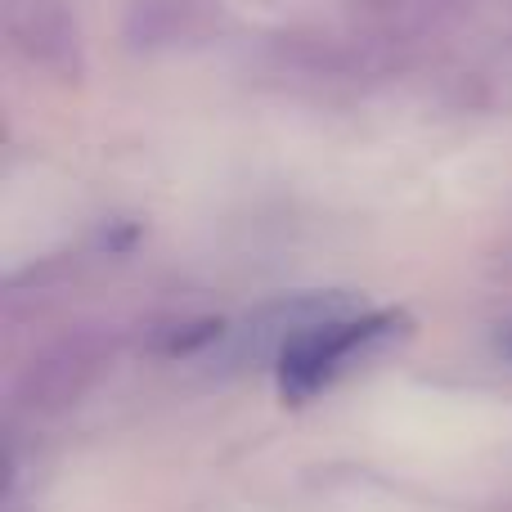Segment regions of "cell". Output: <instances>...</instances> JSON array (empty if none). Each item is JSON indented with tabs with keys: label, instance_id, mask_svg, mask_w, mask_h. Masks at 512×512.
<instances>
[{
	"label": "cell",
	"instance_id": "7a4b0ae2",
	"mask_svg": "<svg viewBox=\"0 0 512 512\" xmlns=\"http://www.w3.org/2000/svg\"><path fill=\"white\" fill-rule=\"evenodd\" d=\"M99 369V351L90 342H63L54 346L50 355H41V360L32 364V373H27L23 382V405L32 409H63L72 405V400L86 391V382L95 378Z\"/></svg>",
	"mask_w": 512,
	"mask_h": 512
},
{
	"label": "cell",
	"instance_id": "6da1fadb",
	"mask_svg": "<svg viewBox=\"0 0 512 512\" xmlns=\"http://www.w3.org/2000/svg\"><path fill=\"white\" fill-rule=\"evenodd\" d=\"M9 36L54 77H81V27L68 0H9Z\"/></svg>",
	"mask_w": 512,
	"mask_h": 512
},
{
	"label": "cell",
	"instance_id": "277c9868",
	"mask_svg": "<svg viewBox=\"0 0 512 512\" xmlns=\"http://www.w3.org/2000/svg\"><path fill=\"white\" fill-rule=\"evenodd\" d=\"M508 351H512V337H508Z\"/></svg>",
	"mask_w": 512,
	"mask_h": 512
},
{
	"label": "cell",
	"instance_id": "3957f363",
	"mask_svg": "<svg viewBox=\"0 0 512 512\" xmlns=\"http://www.w3.org/2000/svg\"><path fill=\"white\" fill-rule=\"evenodd\" d=\"M221 18V0H135L131 18H126V36L135 45H180L198 41L212 32V23Z\"/></svg>",
	"mask_w": 512,
	"mask_h": 512
}]
</instances>
